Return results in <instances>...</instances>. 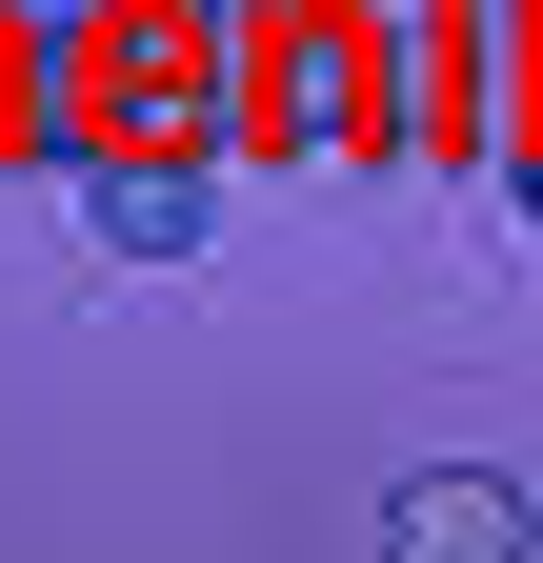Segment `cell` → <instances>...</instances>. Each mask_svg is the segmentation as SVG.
Segmentation results:
<instances>
[{
    "instance_id": "3",
    "label": "cell",
    "mask_w": 543,
    "mask_h": 563,
    "mask_svg": "<svg viewBox=\"0 0 543 563\" xmlns=\"http://www.w3.org/2000/svg\"><path fill=\"white\" fill-rule=\"evenodd\" d=\"M523 201H543V162H523Z\"/></svg>"
},
{
    "instance_id": "1",
    "label": "cell",
    "mask_w": 543,
    "mask_h": 563,
    "mask_svg": "<svg viewBox=\"0 0 543 563\" xmlns=\"http://www.w3.org/2000/svg\"><path fill=\"white\" fill-rule=\"evenodd\" d=\"M81 222H101V262H201V242H222V181L162 162V141H101V162H81Z\"/></svg>"
},
{
    "instance_id": "2",
    "label": "cell",
    "mask_w": 543,
    "mask_h": 563,
    "mask_svg": "<svg viewBox=\"0 0 543 563\" xmlns=\"http://www.w3.org/2000/svg\"><path fill=\"white\" fill-rule=\"evenodd\" d=\"M543 523H523V483L503 463H402L383 483V563H523Z\"/></svg>"
}]
</instances>
